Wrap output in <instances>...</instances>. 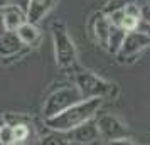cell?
Segmentation results:
<instances>
[{
    "instance_id": "obj_1",
    "label": "cell",
    "mask_w": 150,
    "mask_h": 145,
    "mask_svg": "<svg viewBox=\"0 0 150 145\" xmlns=\"http://www.w3.org/2000/svg\"><path fill=\"white\" fill-rule=\"evenodd\" d=\"M101 105H103L101 98L83 100L79 103L73 105L66 111H62V113H59V115H56L52 118H47L46 120V127L52 132L68 133V132L74 130L76 127H79V125L93 120L96 117V113L100 111Z\"/></svg>"
},
{
    "instance_id": "obj_11",
    "label": "cell",
    "mask_w": 150,
    "mask_h": 145,
    "mask_svg": "<svg viewBox=\"0 0 150 145\" xmlns=\"http://www.w3.org/2000/svg\"><path fill=\"white\" fill-rule=\"evenodd\" d=\"M22 47H24V44L21 42V39L17 37L15 32H8L7 30L0 37V56H14Z\"/></svg>"
},
{
    "instance_id": "obj_5",
    "label": "cell",
    "mask_w": 150,
    "mask_h": 145,
    "mask_svg": "<svg viewBox=\"0 0 150 145\" xmlns=\"http://www.w3.org/2000/svg\"><path fill=\"white\" fill-rule=\"evenodd\" d=\"M150 47V37L145 30H132L127 32L122 42V47L116 52V61L120 64H132L145 49Z\"/></svg>"
},
{
    "instance_id": "obj_9",
    "label": "cell",
    "mask_w": 150,
    "mask_h": 145,
    "mask_svg": "<svg viewBox=\"0 0 150 145\" xmlns=\"http://www.w3.org/2000/svg\"><path fill=\"white\" fill-rule=\"evenodd\" d=\"M57 0H29L27 8H25V17L30 24H39L46 15L54 8Z\"/></svg>"
},
{
    "instance_id": "obj_20",
    "label": "cell",
    "mask_w": 150,
    "mask_h": 145,
    "mask_svg": "<svg viewBox=\"0 0 150 145\" xmlns=\"http://www.w3.org/2000/svg\"><path fill=\"white\" fill-rule=\"evenodd\" d=\"M12 4H14L12 0H0V12H2V10H4L5 7H8V5H12Z\"/></svg>"
},
{
    "instance_id": "obj_4",
    "label": "cell",
    "mask_w": 150,
    "mask_h": 145,
    "mask_svg": "<svg viewBox=\"0 0 150 145\" xmlns=\"http://www.w3.org/2000/svg\"><path fill=\"white\" fill-rule=\"evenodd\" d=\"M79 101H83V96L76 86H64V88H59V90L52 91L46 98L44 105H42L44 120L59 115V113L66 111L68 108H71L73 105L79 103Z\"/></svg>"
},
{
    "instance_id": "obj_13",
    "label": "cell",
    "mask_w": 150,
    "mask_h": 145,
    "mask_svg": "<svg viewBox=\"0 0 150 145\" xmlns=\"http://www.w3.org/2000/svg\"><path fill=\"white\" fill-rule=\"evenodd\" d=\"M125 35H127V32H125L123 29L111 25L110 35H108V42H106V51H108L110 54L116 56V52L122 47V42H123V39H125Z\"/></svg>"
},
{
    "instance_id": "obj_16",
    "label": "cell",
    "mask_w": 150,
    "mask_h": 145,
    "mask_svg": "<svg viewBox=\"0 0 150 145\" xmlns=\"http://www.w3.org/2000/svg\"><path fill=\"white\" fill-rule=\"evenodd\" d=\"M12 132H14V145L27 142L29 137H30V122H29V123L14 125V127H12Z\"/></svg>"
},
{
    "instance_id": "obj_7",
    "label": "cell",
    "mask_w": 150,
    "mask_h": 145,
    "mask_svg": "<svg viewBox=\"0 0 150 145\" xmlns=\"http://www.w3.org/2000/svg\"><path fill=\"white\" fill-rule=\"evenodd\" d=\"M110 29H111V24L108 21V15H105L103 12H95L89 17L88 35L91 37L93 42H96L98 46L105 49H106V42H108Z\"/></svg>"
},
{
    "instance_id": "obj_2",
    "label": "cell",
    "mask_w": 150,
    "mask_h": 145,
    "mask_svg": "<svg viewBox=\"0 0 150 145\" xmlns=\"http://www.w3.org/2000/svg\"><path fill=\"white\" fill-rule=\"evenodd\" d=\"M74 86L81 93L83 100L89 98H115L118 95V88L115 83H110L103 78L96 76L91 71H78L74 76Z\"/></svg>"
},
{
    "instance_id": "obj_21",
    "label": "cell",
    "mask_w": 150,
    "mask_h": 145,
    "mask_svg": "<svg viewBox=\"0 0 150 145\" xmlns=\"http://www.w3.org/2000/svg\"><path fill=\"white\" fill-rule=\"evenodd\" d=\"M5 32H7V30H5V27H4V22H2V15H0V37L5 34Z\"/></svg>"
},
{
    "instance_id": "obj_6",
    "label": "cell",
    "mask_w": 150,
    "mask_h": 145,
    "mask_svg": "<svg viewBox=\"0 0 150 145\" xmlns=\"http://www.w3.org/2000/svg\"><path fill=\"white\" fill-rule=\"evenodd\" d=\"M95 122H96V127H98V132H100V137L106 144L108 142H113V140H120V138L130 137L128 127L123 123L118 117H115V115L105 113V115H100Z\"/></svg>"
},
{
    "instance_id": "obj_8",
    "label": "cell",
    "mask_w": 150,
    "mask_h": 145,
    "mask_svg": "<svg viewBox=\"0 0 150 145\" xmlns=\"http://www.w3.org/2000/svg\"><path fill=\"white\" fill-rule=\"evenodd\" d=\"M68 137L76 145H96L101 140L95 118L86 122V123L79 125V127H76L74 130L68 132Z\"/></svg>"
},
{
    "instance_id": "obj_18",
    "label": "cell",
    "mask_w": 150,
    "mask_h": 145,
    "mask_svg": "<svg viewBox=\"0 0 150 145\" xmlns=\"http://www.w3.org/2000/svg\"><path fill=\"white\" fill-rule=\"evenodd\" d=\"M108 145H137L132 138H120V140H113V142H108Z\"/></svg>"
},
{
    "instance_id": "obj_24",
    "label": "cell",
    "mask_w": 150,
    "mask_h": 145,
    "mask_svg": "<svg viewBox=\"0 0 150 145\" xmlns=\"http://www.w3.org/2000/svg\"><path fill=\"white\" fill-rule=\"evenodd\" d=\"M0 145H2V142H0Z\"/></svg>"
},
{
    "instance_id": "obj_17",
    "label": "cell",
    "mask_w": 150,
    "mask_h": 145,
    "mask_svg": "<svg viewBox=\"0 0 150 145\" xmlns=\"http://www.w3.org/2000/svg\"><path fill=\"white\" fill-rule=\"evenodd\" d=\"M0 142H2V145H14V132H12L10 125H5L0 130Z\"/></svg>"
},
{
    "instance_id": "obj_22",
    "label": "cell",
    "mask_w": 150,
    "mask_h": 145,
    "mask_svg": "<svg viewBox=\"0 0 150 145\" xmlns=\"http://www.w3.org/2000/svg\"><path fill=\"white\" fill-rule=\"evenodd\" d=\"M5 125H7V123H5V118H4V115H0V130H2Z\"/></svg>"
},
{
    "instance_id": "obj_19",
    "label": "cell",
    "mask_w": 150,
    "mask_h": 145,
    "mask_svg": "<svg viewBox=\"0 0 150 145\" xmlns=\"http://www.w3.org/2000/svg\"><path fill=\"white\" fill-rule=\"evenodd\" d=\"M12 2H14V5H17L19 8H22V10L25 12V8H27L29 0H12Z\"/></svg>"
},
{
    "instance_id": "obj_3",
    "label": "cell",
    "mask_w": 150,
    "mask_h": 145,
    "mask_svg": "<svg viewBox=\"0 0 150 145\" xmlns=\"http://www.w3.org/2000/svg\"><path fill=\"white\" fill-rule=\"evenodd\" d=\"M52 42H54L56 64L62 69H71L78 62V52L73 39L69 37L64 24L57 22L52 25Z\"/></svg>"
},
{
    "instance_id": "obj_10",
    "label": "cell",
    "mask_w": 150,
    "mask_h": 145,
    "mask_svg": "<svg viewBox=\"0 0 150 145\" xmlns=\"http://www.w3.org/2000/svg\"><path fill=\"white\" fill-rule=\"evenodd\" d=\"M0 15H2L4 27H5V30H8V32H15L24 22H27L25 12H24L22 8H19L17 5H14V4L4 8V10L0 12Z\"/></svg>"
},
{
    "instance_id": "obj_12",
    "label": "cell",
    "mask_w": 150,
    "mask_h": 145,
    "mask_svg": "<svg viewBox=\"0 0 150 145\" xmlns=\"http://www.w3.org/2000/svg\"><path fill=\"white\" fill-rule=\"evenodd\" d=\"M17 37L21 39V42L24 46H30L34 44L37 39H39V29L35 24H30V22H24L21 27L15 30Z\"/></svg>"
},
{
    "instance_id": "obj_14",
    "label": "cell",
    "mask_w": 150,
    "mask_h": 145,
    "mask_svg": "<svg viewBox=\"0 0 150 145\" xmlns=\"http://www.w3.org/2000/svg\"><path fill=\"white\" fill-rule=\"evenodd\" d=\"M147 4H149V0H110L101 12L108 15L111 12H115V10H122V8L128 7V5H140V7H143Z\"/></svg>"
},
{
    "instance_id": "obj_15",
    "label": "cell",
    "mask_w": 150,
    "mask_h": 145,
    "mask_svg": "<svg viewBox=\"0 0 150 145\" xmlns=\"http://www.w3.org/2000/svg\"><path fill=\"white\" fill-rule=\"evenodd\" d=\"M39 145H76V144H73V142L69 140L68 133L51 130V133H47V135H44V137L41 138Z\"/></svg>"
},
{
    "instance_id": "obj_23",
    "label": "cell",
    "mask_w": 150,
    "mask_h": 145,
    "mask_svg": "<svg viewBox=\"0 0 150 145\" xmlns=\"http://www.w3.org/2000/svg\"><path fill=\"white\" fill-rule=\"evenodd\" d=\"M145 32H147V34H149V37H150V24L147 25V29H145Z\"/></svg>"
}]
</instances>
